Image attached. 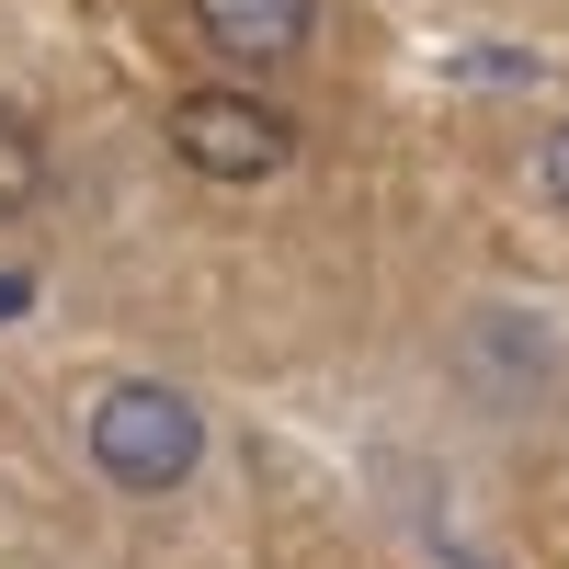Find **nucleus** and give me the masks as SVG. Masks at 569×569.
Segmentation results:
<instances>
[{"mask_svg": "<svg viewBox=\"0 0 569 569\" xmlns=\"http://www.w3.org/2000/svg\"><path fill=\"white\" fill-rule=\"evenodd\" d=\"M206 456V410L182 388H103V410H91V467H103L114 490H182Z\"/></svg>", "mask_w": 569, "mask_h": 569, "instance_id": "1", "label": "nucleus"}, {"mask_svg": "<svg viewBox=\"0 0 569 569\" xmlns=\"http://www.w3.org/2000/svg\"><path fill=\"white\" fill-rule=\"evenodd\" d=\"M297 126H284L262 91H182L171 103V160L206 171V182H273Z\"/></svg>", "mask_w": 569, "mask_h": 569, "instance_id": "2", "label": "nucleus"}, {"mask_svg": "<svg viewBox=\"0 0 569 569\" xmlns=\"http://www.w3.org/2000/svg\"><path fill=\"white\" fill-rule=\"evenodd\" d=\"M308 12H319V0H194L206 46H217V58H251V69L297 58V46H308Z\"/></svg>", "mask_w": 569, "mask_h": 569, "instance_id": "3", "label": "nucleus"}, {"mask_svg": "<svg viewBox=\"0 0 569 569\" xmlns=\"http://www.w3.org/2000/svg\"><path fill=\"white\" fill-rule=\"evenodd\" d=\"M34 194H46V149H34V126L0 114V217H23Z\"/></svg>", "mask_w": 569, "mask_h": 569, "instance_id": "4", "label": "nucleus"}, {"mask_svg": "<svg viewBox=\"0 0 569 569\" xmlns=\"http://www.w3.org/2000/svg\"><path fill=\"white\" fill-rule=\"evenodd\" d=\"M23 308H34V273H0V330H12Z\"/></svg>", "mask_w": 569, "mask_h": 569, "instance_id": "5", "label": "nucleus"}, {"mask_svg": "<svg viewBox=\"0 0 569 569\" xmlns=\"http://www.w3.org/2000/svg\"><path fill=\"white\" fill-rule=\"evenodd\" d=\"M547 194H558V206H569V126H558V137H547Z\"/></svg>", "mask_w": 569, "mask_h": 569, "instance_id": "6", "label": "nucleus"}]
</instances>
